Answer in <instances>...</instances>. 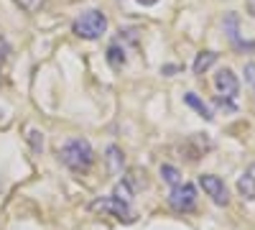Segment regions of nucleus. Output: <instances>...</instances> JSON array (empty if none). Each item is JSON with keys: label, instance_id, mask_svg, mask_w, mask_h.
<instances>
[{"label": "nucleus", "instance_id": "obj_10", "mask_svg": "<svg viewBox=\"0 0 255 230\" xmlns=\"http://www.w3.org/2000/svg\"><path fill=\"white\" fill-rule=\"evenodd\" d=\"M184 102H186V105H191V108H194L202 118H207V120H212V118H215V115H212V110L204 105V102L194 95V92H189V95H184Z\"/></svg>", "mask_w": 255, "mask_h": 230}, {"label": "nucleus", "instance_id": "obj_14", "mask_svg": "<svg viewBox=\"0 0 255 230\" xmlns=\"http://www.w3.org/2000/svg\"><path fill=\"white\" fill-rule=\"evenodd\" d=\"M8 54H10V46H8V41H5V38H0V67L5 64Z\"/></svg>", "mask_w": 255, "mask_h": 230}, {"label": "nucleus", "instance_id": "obj_13", "mask_svg": "<svg viewBox=\"0 0 255 230\" xmlns=\"http://www.w3.org/2000/svg\"><path fill=\"white\" fill-rule=\"evenodd\" d=\"M15 3L23 8V10H28V13H33V10H38L41 5H44V0H15Z\"/></svg>", "mask_w": 255, "mask_h": 230}, {"label": "nucleus", "instance_id": "obj_12", "mask_svg": "<svg viewBox=\"0 0 255 230\" xmlns=\"http://www.w3.org/2000/svg\"><path fill=\"white\" fill-rule=\"evenodd\" d=\"M161 177L168 182V184H181V174H179V169H176V166H171V164H163L161 166Z\"/></svg>", "mask_w": 255, "mask_h": 230}, {"label": "nucleus", "instance_id": "obj_9", "mask_svg": "<svg viewBox=\"0 0 255 230\" xmlns=\"http://www.w3.org/2000/svg\"><path fill=\"white\" fill-rule=\"evenodd\" d=\"M217 61V54L215 51H202L197 59H194V74H204L212 64Z\"/></svg>", "mask_w": 255, "mask_h": 230}, {"label": "nucleus", "instance_id": "obj_11", "mask_svg": "<svg viewBox=\"0 0 255 230\" xmlns=\"http://www.w3.org/2000/svg\"><path fill=\"white\" fill-rule=\"evenodd\" d=\"M108 164H110V172H123V164H125V156H123V151L118 149V146H110L108 149Z\"/></svg>", "mask_w": 255, "mask_h": 230}, {"label": "nucleus", "instance_id": "obj_4", "mask_svg": "<svg viewBox=\"0 0 255 230\" xmlns=\"http://www.w3.org/2000/svg\"><path fill=\"white\" fill-rule=\"evenodd\" d=\"M168 205L176 213H191L197 207V190L194 184H176L171 195H168Z\"/></svg>", "mask_w": 255, "mask_h": 230}, {"label": "nucleus", "instance_id": "obj_2", "mask_svg": "<svg viewBox=\"0 0 255 230\" xmlns=\"http://www.w3.org/2000/svg\"><path fill=\"white\" fill-rule=\"evenodd\" d=\"M72 31H74L79 38L95 41V38H100L105 31H108V18H105V13H100V10H87V13H82V15L74 20Z\"/></svg>", "mask_w": 255, "mask_h": 230}, {"label": "nucleus", "instance_id": "obj_3", "mask_svg": "<svg viewBox=\"0 0 255 230\" xmlns=\"http://www.w3.org/2000/svg\"><path fill=\"white\" fill-rule=\"evenodd\" d=\"M92 210H95V213H110V215H115V220H120V223H125V225L135 223V213H133L130 202L118 200V197L95 200V202H92Z\"/></svg>", "mask_w": 255, "mask_h": 230}, {"label": "nucleus", "instance_id": "obj_15", "mask_svg": "<svg viewBox=\"0 0 255 230\" xmlns=\"http://www.w3.org/2000/svg\"><path fill=\"white\" fill-rule=\"evenodd\" d=\"M245 72H248V74H245V77H248V79H253V82H255V64H248V67H245Z\"/></svg>", "mask_w": 255, "mask_h": 230}, {"label": "nucleus", "instance_id": "obj_5", "mask_svg": "<svg viewBox=\"0 0 255 230\" xmlns=\"http://www.w3.org/2000/svg\"><path fill=\"white\" fill-rule=\"evenodd\" d=\"M199 187L207 192V197H212V202H215V205L225 207V205L230 202L227 184H225L220 177H215V174H202V177H199Z\"/></svg>", "mask_w": 255, "mask_h": 230}, {"label": "nucleus", "instance_id": "obj_8", "mask_svg": "<svg viewBox=\"0 0 255 230\" xmlns=\"http://www.w3.org/2000/svg\"><path fill=\"white\" fill-rule=\"evenodd\" d=\"M108 64L113 69H123V64H125V49L120 44H110L108 46Z\"/></svg>", "mask_w": 255, "mask_h": 230}, {"label": "nucleus", "instance_id": "obj_1", "mask_svg": "<svg viewBox=\"0 0 255 230\" xmlns=\"http://www.w3.org/2000/svg\"><path fill=\"white\" fill-rule=\"evenodd\" d=\"M59 159L67 169H72L77 174H84V172H90V166L95 164V151H92L87 138H69L61 146Z\"/></svg>", "mask_w": 255, "mask_h": 230}, {"label": "nucleus", "instance_id": "obj_16", "mask_svg": "<svg viewBox=\"0 0 255 230\" xmlns=\"http://www.w3.org/2000/svg\"><path fill=\"white\" fill-rule=\"evenodd\" d=\"M138 3H140V5H156L158 0H138Z\"/></svg>", "mask_w": 255, "mask_h": 230}, {"label": "nucleus", "instance_id": "obj_7", "mask_svg": "<svg viewBox=\"0 0 255 230\" xmlns=\"http://www.w3.org/2000/svg\"><path fill=\"white\" fill-rule=\"evenodd\" d=\"M238 192L245 200H253L255 202V164H250L248 169L243 172V177L238 179Z\"/></svg>", "mask_w": 255, "mask_h": 230}, {"label": "nucleus", "instance_id": "obj_6", "mask_svg": "<svg viewBox=\"0 0 255 230\" xmlns=\"http://www.w3.org/2000/svg\"><path fill=\"white\" fill-rule=\"evenodd\" d=\"M215 87H217V92L225 102H232V105H235V97L240 92V82H238L235 74H232V69H220L215 74Z\"/></svg>", "mask_w": 255, "mask_h": 230}]
</instances>
